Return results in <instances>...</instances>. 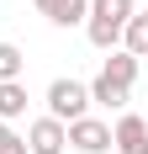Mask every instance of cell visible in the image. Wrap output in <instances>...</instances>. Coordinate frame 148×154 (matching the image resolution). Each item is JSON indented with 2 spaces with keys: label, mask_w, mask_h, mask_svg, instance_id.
<instances>
[{
  "label": "cell",
  "mask_w": 148,
  "mask_h": 154,
  "mask_svg": "<svg viewBox=\"0 0 148 154\" xmlns=\"http://www.w3.org/2000/svg\"><path fill=\"white\" fill-rule=\"evenodd\" d=\"M111 149L117 154H148V122L138 112H122L111 122Z\"/></svg>",
  "instance_id": "cell-5"
},
{
  "label": "cell",
  "mask_w": 148,
  "mask_h": 154,
  "mask_svg": "<svg viewBox=\"0 0 148 154\" xmlns=\"http://www.w3.org/2000/svg\"><path fill=\"white\" fill-rule=\"evenodd\" d=\"M0 154H27V138L11 133V122H0Z\"/></svg>",
  "instance_id": "cell-12"
},
{
  "label": "cell",
  "mask_w": 148,
  "mask_h": 154,
  "mask_svg": "<svg viewBox=\"0 0 148 154\" xmlns=\"http://www.w3.org/2000/svg\"><path fill=\"white\" fill-rule=\"evenodd\" d=\"M138 0H90V16H85V37L101 53H111V48H122V27L132 21Z\"/></svg>",
  "instance_id": "cell-1"
},
{
  "label": "cell",
  "mask_w": 148,
  "mask_h": 154,
  "mask_svg": "<svg viewBox=\"0 0 148 154\" xmlns=\"http://www.w3.org/2000/svg\"><path fill=\"white\" fill-rule=\"evenodd\" d=\"M138 69H143V59H132L127 48H111V59L101 64V75L111 80V85H122V91H132V80H138Z\"/></svg>",
  "instance_id": "cell-7"
},
{
  "label": "cell",
  "mask_w": 148,
  "mask_h": 154,
  "mask_svg": "<svg viewBox=\"0 0 148 154\" xmlns=\"http://www.w3.org/2000/svg\"><path fill=\"white\" fill-rule=\"evenodd\" d=\"M85 91H90V106H111V112H122V106H127V96H132V91H122V85H111L106 75H95Z\"/></svg>",
  "instance_id": "cell-9"
},
{
  "label": "cell",
  "mask_w": 148,
  "mask_h": 154,
  "mask_svg": "<svg viewBox=\"0 0 148 154\" xmlns=\"http://www.w3.org/2000/svg\"><path fill=\"white\" fill-rule=\"evenodd\" d=\"M27 85L21 80H0V122H16V117H27Z\"/></svg>",
  "instance_id": "cell-8"
},
{
  "label": "cell",
  "mask_w": 148,
  "mask_h": 154,
  "mask_svg": "<svg viewBox=\"0 0 148 154\" xmlns=\"http://www.w3.org/2000/svg\"><path fill=\"white\" fill-rule=\"evenodd\" d=\"M21 69H27V53L16 43H0V80H21Z\"/></svg>",
  "instance_id": "cell-11"
},
{
  "label": "cell",
  "mask_w": 148,
  "mask_h": 154,
  "mask_svg": "<svg viewBox=\"0 0 148 154\" xmlns=\"http://www.w3.org/2000/svg\"><path fill=\"white\" fill-rule=\"evenodd\" d=\"M48 117H58V122H79V117H90V91L85 80H53L48 85Z\"/></svg>",
  "instance_id": "cell-2"
},
{
  "label": "cell",
  "mask_w": 148,
  "mask_h": 154,
  "mask_svg": "<svg viewBox=\"0 0 148 154\" xmlns=\"http://www.w3.org/2000/svg\"><path fill=\"white\" fill-rule=\"evenodd\" d=\"M64 128H69V149H79V154L111 149V122H101V117H79V122H64Z\"/></svg>",
  "instance_id": "cell-3"
},
{
  "label": "cell",
  "mask_w": 148,
  "mask_h": 154,
  "mask_svg": "<svg viewBox=\"0 0 148 154\" xmlns=\"http://www.w3.org/2000/svg\"><path fill=\"white\" fill-rule=\"evenodd\" d=\"M122 48L132 59H148V11H132V21L122 27Z\"/></svg>",
  "instance_id": "cell-10"
},
{
  "label": "cell",
  "mask_w": 148,
  "mask_h": 154,
  "mask_svg": "<svg viewBox=\"0 0 148 154\" xmlns=\"http://www.w3.org/2000/svg\"><path fill=\"white\" fill-rule=\"evenodd\" d=\"M69 143V128L58 117H32L27 122V154H64Z\"/></svg>",
  "instance_id": "cell-4"
},
{
  "label": "cell",
  "mask_w": 148,
  "mask_h": 154,
  "mask_svg": "<svg viewBox=\"0 0 148 154\" xmlns=\"http://www.w3.org/2000/svg\"><path fill=\"white\" fill-rule=\"evenodd\" d=\"M37 11H43L53 27H85L90 0H37Z\"/></svg>",
  "instance_id": "cell-6"
}]
</instances>
